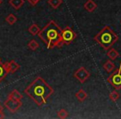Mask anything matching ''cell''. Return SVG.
Here are the masks:
<instances>
[{"label":"cell","instance_id":"obj_21","mask_svg":"<svg viewBox=\"0 0 121 119\" xmlns=\"http://www.w3.org/2000/svg\"><path fill=\"white\" fill-rule=\"evenodd\" d=\"M68 115H69V113H68L67 111L65 110V109H60V110L57 112V116H58V117L62 118V119L66 118V117H68Z\"/></svg>","mask_w":121,"mask_h":119},{"label":"cell","instance_id":"obj_20","mask_svg":"<svg viewBox=\"0 0 121 119\" xmlns=\"http://www.w3.org/2000/svg\"><path fill=\"white\" fill-rule=\"evenodd\" d=\"M119 97H120V95H119V93L116 91V89L114 91H113V92H111V94H109V99H110L111 101H113V102H116V101L119 98Z\"/></svg>","mask_w":121,"mask_h":119},{"label":"cell","instance_id":"obj_10","mask_svg":"<svg viewBox=\"0 0 121 119\" xmlns=\"http://www.w3.org/2000/svg\"><path fill=\"white\" fill-rule=\"evenodd\" d=\"M20 68V66L15 61H11L10 62H8V71L9 74H13L17 70Z\"/></svg>","mask_w":121,"mask_h":119},{"label":"cell","instance_id":"obj_11","mask_svg":"<svg viewBox=\"0 0 121 119\" xmlns=\"http://www.w3.org/2000/svg\"><path fill=\"white\" fill-rule=\"evenodd\" d=\"M9 4L16 10H18L24 4V0H9Z\"/></svg>","mask_w":121,"mask_h":119},{"label":"cell","instance_id":"obj_7","mask_svg":"<svg viewBox=\"0 0 121 119\" xmlns=\"http://www.w3.org/2000/svg\"><path fill=\"white\" fill-rule=\"evenodd\" d=\"M89 71L86 70L85 67H81L74 73V77L79 81L81 84H84L86 80L90 78Z\"/></svg>","mask_w":121,"mask_h":119},{"label":"cell","instance_id":"obj_24","mask_svg":"<svg viewBox=\"0 0 121 119\" xmlns=\"http://www.w3.org/2000/svg\"><path fill=\"white\" fill-rule=\"evenodd\" d=\"M0 109H3V107H2V105L0 104Z\"/></svg>","mask_w":121,"mask_h":119},{"label":"cell","instance_id":"obj_13","mask_svg":"<svg viewBox=\"0 0 121 119\" xmlns=\"http://www.w3.org/2000/svg\"><path fill=\"white\" fill-rule=\"evenodd\" d=\"M103 68H104V70L107 71L108 73H111L114 69H115V66H114V64L111 61H108L104 64Z\"/></svg>","mask_w":121,"mask_h":119},{"label":"cell","instance_id":"obj_17","mask_svg":"<svg viewBox=\"0 0 121 119\" xmlns=\"http://www.w3.org/2000/svg\"><path fill=\"white\" fill-rule=\"evenodd\" d=\"M48 4L52 8L56 9L60 4H62V0H48Z\"/></svg>","mask_w":121,"mask_h":119},{"label":"cell","instance_id":"obj_22","mask_svg":"<svg viewBox=\"0 0 121 119\" xmlns=\"http://www.w3.org/2000/svg\"><path fill=\"white\" fill-rule=\"evenodd\" d=\"M27 1H28L29 4H32V5L35 6L36 4H37V3H38L39 1H40V0H27Z\"/></svg>","mask_w":121,"mask_h":119},{"label":"cell","instance_id":"obj_1","mask_svg":"<svg viewBox=\"0 0 121 119\" xmlns=\"http://www.w3.org/2000/svg\"><path fill=\"white\" fill-rule=\"evenodd\" d=\"M24 93L38 106L47 103V100L53 94L54 89L42 78L37 77L25 89Z\"/></svg>","mask_w":121,"mask_h":119},{"label":"cell","instance_id":"obj_15","mask_svg":"<svg viewBox=\"0 0 121 119\" xmlns=\"http://www.w3.org/2000/svg\"><path fill=\"white\" fill-rule=\"evenodd\" d=\"M9 98H13V99H16V100H22V94H20L17 90L14 89L13 90L12 92L9 94Z\"/></svg>","mask_w":121,"mask_h":119},{"label":"cell","instance_id":"obj_2","mask_svg":"<svg viewBox=\"0 0 121 119\" xmlns=\"http://www.w3.org/2000/svg\"><path fill=\"white\" fill-rule=\"evenodd\" d=\"M61 28L56 23L55 21L51 20L37 34L38 37L46 44L47 49L54 47L60 48L63 44L60 38Z\"/></svg>","mask_w":121,"mask_h":119},{"label":"cell","instance_id":"obj_9","mask_svg":"<svg viewBox=\"0 0 121 119\" xmlns=\"http://www.w3.org/2000/svg\"><path fill=\"white\" fill-rule=\"evenodd\" d=\"M9 74L8 71V62L0 63V82L4 80V78Z\"/></svg>","mask_w":121,"mask_h":119},{"label":"cell","instance_id":"obj_16","mask_svg":"<svg viewBox=\"0 0 121 119\" xmlns=\"http://www.w3.org/2000/svg\"><path fill=\"white\" fill-rule=\"evenodd\" d=\"M41 31L40 27L37 25V24H32L30 27L28 28V32L32 34V36H36L39 33V32Z\"/></svg>","mask_w":121,"mask_h":119},{"label":"cell","instance_id":"obj_6","mask_svg":"<svg viewBox=\"0 0 121 119\" xmlns=\"http://www.w3.org/2000/svg\"><path fill=\"white\" fill-rule=\"evenodd\" d=\"M22 103L21 100H16V99L8 98L7 100L4 102V107H6L11 112H16L21 107Z\"/></svg>","mask_w":121,"mask_h":119},{"label":"cell","instance_id":"obj_26","mask_svg":"<svg viewBox=\"0 0 121 119\" xmlns=\"http://www.w3.org/2000/svg\"><path fill=\"white\" fill-rule=\"evenodd\" d=\"M0 63H1V58H0Z\"/></svg>","mask_w":121,"mask_h":119},{"label":"cell","instance_id":"obj_14","mask_svg":"<svg viewBox=\"0 0 121 119\" xmlns=\"http://www.w3.org/2000/svg\"><path fill=\"white\" fill-rule=\"evenodd\" d=\"M76 98L78 101L83 102V101L86 100V98H87V94H86V91L83 90V89H80V90L76 94Z\"/></svg>","mask_w":121,"mask_h":119},{"label":"cell","instance_id":"obj_23","mask_svg":"<svg viewBox=\"0 0 121 119\" xmlns=\"http://www.w3.org/2000/svg\"><path fill=\"white\" fill-rule=\"evenodd\" d=\"M4 118V113L3 112V109H0V119Z\"/></svg>","mask_w":121,"mask_h":119},{"label":"cell","instance_id":"obj_19","mask_svg":"<svg viewBox=\"0 0 121 119\" xmlns=\"http://www.w3.org/2000/svg\"><path fill=\"white\" fill-rule=\"evenodd\" d=\"M17 17H16L13 14H9V15L5 18V21L9 24H10V25H13V24L17 22Z\"/></svg>","mask_w":121,"mask_h":119},{"label":"cell","instance_id":"obj_8","mask_svg":"<svg viewBox=\"0 0 121 119\" xmlns=\"http://www.w3.org/2000/svg\"><path fill=\"white\" fill-rule=\"evenodd\" d=\"M84 8L86 11H88L89 12H92L97 8V4L95 3L94 0H87L86 2V4H84Z\"/></svg>","mask_w":121,"mask_h":119},{"label":"cell","instance_id":"obj_25","mask_svg":"<svg viewBox=\"0 0 121 119\" xmlns=\"http://www.w3.org/2000/svg\"><path fill=\"white\" fill-rule=\"evenodd\" d=\"M2 3H3V0H0V4H2Z\"/></svg>","mask_w":121,"mask_h":119},{"label":"cell","instance_id":"obj_18","mask_svg":"<svg viewBox=\"0 0 121 119\" xmlns=\"http://www.w3.org/2000/svg\"><path fill=\"white\" fill-rule=\"evenodd\" d=\"M27 46L29 47V49H30V50H36L39 47V44L37 42V41L33 39V40H31L30 41H29V43L27 44Z\"/></svg>","mask_w":121,"mask_h":119},{"label":"cell","instance_id":"obj_5","mask_svg":"<svg viewBox=\"0 0 121 119\" xmlns=\"http://www.w3.org/2000/svg\"><path fill=\"white\" fill-rule=\"evenodd\" d=\"M76 34L70 27H66L64 29H61L60 32V38L63 45H70L76 39Z\"/></svg>","mask_w":121,"mask_h":119},{"label":"cell","instance_id":"obj_4","mask_svg":"<svg viewBox=\"0 0 121 119\" xmlns=\"http://www.w3.org/2000/svg\"><path fill=\"white\" fill-rule=\"evenodd\" d=\"M107 82L110 84L116 90L121 89V62L119 67L115 70L107 79Z\"/></svg>","mask_w":121,"mask_h":119},{"label":"cell","instance_id":"obj_3","mask_svg":"<svg viewBox=\"0 0 121 119\" xmlns=\"http://www.w3.org/2000/svg\"><path fill=\"white\" fill-rule=\"evenodd\" d=\"M118 40H119L118 35L109 26L104 27L99 33L94 37V41H95L106 50H109L114 45V44L117 42Z\"/></svg>","mask_w":121,"mask_h":119},{"label":"cell","instance_id":"obj_12","mask_svg":"<svg viewBox=\"0 0 121 119\" xmlns=\"http://www.w3.org/2000/svg\"><path fill=\"white\" fill-rule=\"evenodd\" d=\"M107 56L110 59L111 61H114L115 59H117L118 57L119 56V54L115 49L112 48L111 47L109 50H108V52H107Z\"/></svg>","mask_w":121,"mask_h":119},{"label":"cell","instance_id":"obj_27","mask_svg":"<svg viewBox=\"0 0 121 119\" xmlns=\"http://www.w3.org/2000/svg\"></svg>","mask_w":121,"mask_h":119}]
</instances>
